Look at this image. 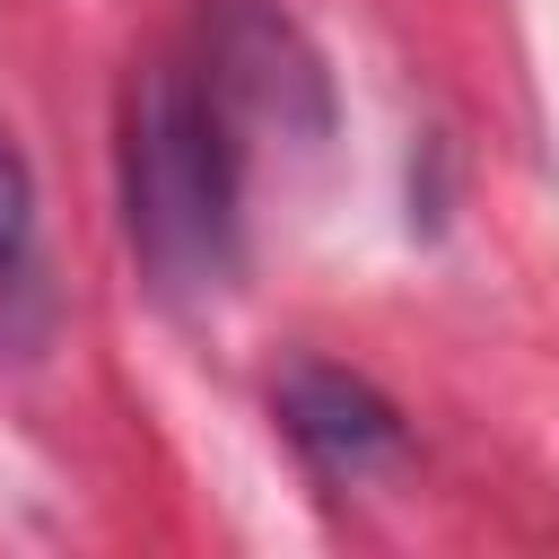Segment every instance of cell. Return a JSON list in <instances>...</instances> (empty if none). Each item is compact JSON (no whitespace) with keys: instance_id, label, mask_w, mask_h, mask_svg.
I'll use <instances>...</instances> for the list:
<instances>
[{"instance_id":"cell-1","label":"cell","mask_w":559,"mask_h":559,"mask_svg":"<svg viewBox=\"0 0 559 559\" xmlns=\"http://www.w3.org/2000/svg\"><path fill=\"white\" fill-rule=\"evenodd\" d=\"M245 140L192 61H140L122 87V236L157 297L201 306L236 280Z\"/></svg>"},{"instance_id":"cell-2","label":"cell","mask_w":559,"mask_h":559,"mask_svg":"<svg viewBox=\"0 0 559 559\" xmlns=\"http://www.w3.org/2000/svg\"><path fill=\"white\" fill-rule=\"evenodd\" d=\"M227 114L236 140H280L314 148L332 131V79L314 44L271 9V0H210L201 9V61H192Z\"/></svg>"},{"instance_id":"cell-3","label":"cell","mask_w":559,"mask_h":559,"mask_svg":"<svg viewBox=\"0 0 559 559\" xmlns=\"http://www.w3.org/2000/svg\"><path fill=\"white\" fill-rule=\"evenodd\" d=\"M280 428L297 437V454L332 480H367L376 463L402 454V419L376 384L341 376V367H288L280 384Z\"/></svg>"},{"instance_id":"cell-4","label":"cell","mask_w":559,"mask_h":559,"mask_svg":"<svg viewBox=\"0 0 559 559\" xmlns=\"http://www.w3.org/2000/svg\"><path fill=\"white\" fill-rule=\"evenodd\" d=\"M26 245H35V175H26L17 131L0 122V280L26 262Z\"/></svg>"}]
</instances>
